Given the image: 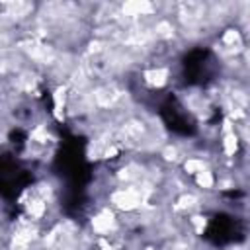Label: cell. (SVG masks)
<instances>
[{"mask_svg": "<svg viewBox=\"0 0 250 250\" xmlns=\"http://www.w3.org/2000/svg\"><path fill=\"white\" fill-rule=\"evenodd\" d=\"M197 207H199V197L188 191H184L176 201V211H182V213H191Z\"/></svg>", "mask_w": 250, "mask_h": 250, "instance_id": "3957f363", "label": "cell"}, {"mask_svg": "<svg viewBox=\"0 0 250 250\" xmlns=\"http://www.w3.org/2000/svg\"><path fill=\"white\" fill-rule=\"evenodd\" d=\"M189 225H191L193 230L199 234V232H203V229H205V225H207V219H205L203 215H191V217H189Z\"/></svg>", "mask_w": 250, "mask_h": 250, "instance_id": "ba28073f", "label": "cell"}, {"mask_svg": "<svg viewBox=\"0 0 250 250\" xmlns=\"http://www.w3.org/2000/svg\"><path fill=\"white\" fill-rule=\"evenodd\" d=\"M236 148H238V135L234 131L225 133L223 135V152H225V156H234Z\"/></svg>", "mask_w": 250, "mask_h": 250, "instance_id": "5b68a950", "label": "cell"}, {"mask_svg": "<svg viewBox=\"0 0 250 250\" xmlns=\"http://www.w3.org/2000/svg\"><path fill=\"white\" fill-rule=\"evenodd\" d=\"M117 229V219L109 209H102L92 217V230L100 236H107Z\"/></svg>", "mask_w": 250, "mask_h": 250, "instance_id": "6da1fadb", "label": "cell"}, {"mask_svg": "<svg viewBox=\"0 0 250 250\" xmlns=\"http://www.w3.org/2000/svg\"><path fill=\"white\" fill-rule=\"evenodd\" d=\"M170 70L166 66H150L146 70H143V80L148 88H162L168 82Z\"/></svg>", "mask_w": 250, "mask_h": 250, "instance_id": "7a4b0ae2", "label": "cell"}, {"mask_svg": "<svg viewBox=\"0 0 250 250\" xmlns=\"http://www.w3.org/2000/svg\"><path fill=\"white\" fill-rule=\"evenodd\" d=\"M160 154H162V158H164L166 162H180V160H182V154H180L178 146H174V145H166Z\"/></svg>", "mask_w": 250, "mask_h": 250, "instance_id": "52a82bcc", "label": "cell"}, {"mask_svg": "<svg viewBox=\"0 0 250 250\" xmlns=\"http://www.w3.org/2000/svg\"><path fill=\"white\" fill-rule=\"evenodd\" d=\"M193 178H195V184H197L201 189H211V188L215 186V176H213V172H211L209 168H205L203 172L195 174Z\"/></svg>", "mask_w": 250, "mask_h": 250, "instance_id": "8992f818", "label": "cell"}, {"mask_svg": "<svg viewBox=\"0 0 250 250\" xmlns=\"http://www.w3.org/2000/svg\"><path fill=\"white\" fill-rule=\"evenodd\" d=\"M182 164H184V170L191 176H195V174H199L207 168V162L203 158H197V156H188V158H184Z\"/></svg>", "mask_w": 250, "mask_h": 250, "instance_id": "277c9868", "label": "cell"}]
</instances>
